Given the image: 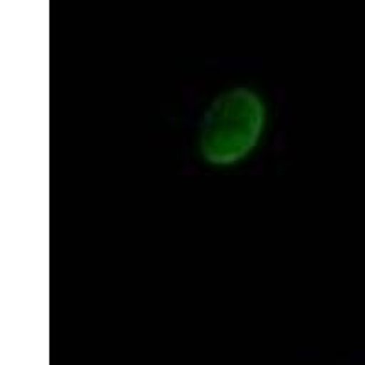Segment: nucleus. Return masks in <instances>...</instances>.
I'll return each mask as SVG.
<instances>
[{
    "label": "nucleus",
    "mask_w": 365,
    "mask_h": 365,
    "mask_svg": "<svg viewBox=\"0 0 365 365\" xmlns=\"http://www.w3.org/2000/svg\"><path fill=\"white\" fill-rule=\"evenodd\" d=\"M267 125V104L250 88H232L208 104L200 123L197 150L212 166H230L252 154Z\"/></svg>",
    "instance_id": "obj_1"
}]
</instances>
